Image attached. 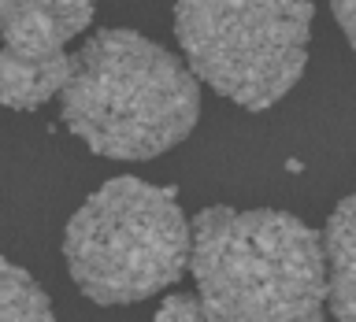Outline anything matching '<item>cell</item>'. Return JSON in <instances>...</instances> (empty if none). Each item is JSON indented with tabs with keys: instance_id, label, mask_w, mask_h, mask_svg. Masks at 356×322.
<instances>
[{
	"instance_id": "3957f363",
	"label": "cell",
	"mask_w": 356,
	"mask_h": 322,
	"mask_svg": "<svg viewBox=\"0 0 356 322\" xmlns=\"http://www.w3.org/2000/svg\"><path fill=\"white\" fill-rule=\"evenodd\" d=\"M63 255L93 304H138L175 285L189 266V222L175 189L111 178L71 215Z\"/></svg>"
},
{
	"instance_id": "8992f818",
	"label": "cell",
	"mask_w": 356,
	"mask_h": 322,
	"mask_svg": "<svg viewBox=\"0 0 356 322\" xmlns=\"http://www.w3.org/2000/svg\"><path fill=\"white\" fill-rule=\"evenodd\" d=\"M327 252V304L338 322H356V193L345 196L323 233Z\"/></svg>"
},
{
	"instance_id": "6da1fadb",
	"label": "cell",
	"mask_w": 356,
	"mask_h": 322,
	"mask_svg": "<svg viewBox=\"0 0 356 322\" xmlns=\"http://www.w3.org/2000/svg\"><path fill=\"white\" fill-rule=\"evenodd\" d=\"M197 293L167 296L156 322H323V233L286 211L204 207L189 222Z\"/></svg>"
},
{
	"instance_id": "ba28073f",
	"label": "cell",
	"mask_w": 356,
	"mask_h": 322,
	"mask_svg": "<svg viewBox=\"0 0 356 322\" xmlns=\"http://www.w3.org/2000/svg\"><path fill=\"white\" fill-rule=\"evenodd\" d=\"M330 8H334L338 26L345 30V37H349V44L356 49V0H330Z\"/></svg>"
},
{
	"instance_id": "52a82bcc",
	"label": "cell",
	"mask_w": 356,
	"mask_h": 322,
	"mask_svg": "<svg viewBox=\"0 0 356 322\" xmlns=\"http://www.w3.org/2000/svg\"><path fill=\"white\" fill-rule=\"evenodd\" d=\"M0 322H56L44 289L30 278V271L4 255H0Z\"/></svg>"
},
{
	"instance_id": "277c9868",
	"label": "cell",
	"mask_w": 356,
	"mask_h": 322,
	"mask_svg": "<svg viewBox=\"0 0 356 322\" xmlns=\"http://www.w3.org/2000/svg\"><path fill=\"white\" fill-rule=\"evenodd\" d=\"M312 0H178L175 33L197 82L267 111L308 67Z\"/></svg>"
},
{
	"instance_id": "5b68a950",
	"label": "cell",
	"mask_w": 356,
	"mask_h": 322,
	"mask_svg": "<svg viewBox=\"0 0 356 322\" xmlns=\"http://www.w3.org/2000/svg\"><path fill=\"white\" fill-rule=\"evenodd\" d=\"M97 0H0V104L33 111L67 82L71 52Z\"/></svg>"
},
{
	"instance_id": "7a4b0ae2",
	"label": "cell",
	"mask_w": 356,
	"mask_h": 322,
	"mask_svg": "<svg viewBox=\"0 0 356 322\" xmlns=\"http://www.w3.org/2000/svg\"><path fill=\"white\" fill-rule=\"evenodd\" d=\"M63 122L108 160H152L182 144L200 119V82L163 44L100 30L71 56Z\"/></svg>"
}]
</instances>
